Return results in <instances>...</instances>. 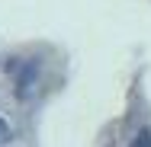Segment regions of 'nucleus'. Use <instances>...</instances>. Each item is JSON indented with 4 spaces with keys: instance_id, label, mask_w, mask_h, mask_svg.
<instances>
[{
    "instance_id": "nucleus-2",
    "label": "nucleus",
    "mask_w": 151,
    "mask_h": 147,
    "mask_svg": "<svg viewBox=\"0 0 151 147\" xmlns=\"http://www.w3.org/2000/svg\"><path fill=\"white\" fill-rule=\"evenodd\" d=\"M3 141H10V125L0 118V144H3Z\"/></svg>"
},
{
    "instance_id": "nucleus-1",
    "label": "nucleus",
    "mask_w": 151,
    "mask_h": 147,
    "mask_svg": "<svg viewBox=\"0 0 151 147\" xmlns=\"http://www.w3.org/2000/svg\"><path fill=\"white\" fill-rule=\"evenodd\" d=\"M129 147H151V131H138V138H135Z\"/></svg>"
}]
</instances>
